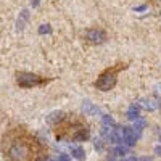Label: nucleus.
<instances>
[{
  "mask_svg": "<svg viewBox=\"0 0 161 161\" xmlns=\"http://www.w3.org/2000/svg\"><path fill=\"white\" fill-rule=\"evenodd\" d=\"M39 152L37 140L26 130L16 127L5 134L3 153L10 161H34Z\"/></svg>",
  "mask_w": 161,
  "mask_h": 161,
  "instance_id": "obj_1",
  "label": "nucleus"
},
{
  "mask_svg": "<svg viewBox=\"0 0 161 161\" xmlns=\"http://www.w3.org/2000/svg\"><path fill=\"white\" fill-rule=\"evenodd\" d=\"M57 134L60 137L82 142V140H87V137H89V129L82 123H73V124L64 123L61 126H57Z\"/></svg>",
  "mask_w": 161,
  "mask_h": 161,
  "instance_id": "obj_2",
  "label": "nucleus"
},
{
  "mask_svg": "<svg viewBox=\"0 0 161 161\" xmlns=\"http://www.w3.org/2000/svg\"><path fill=\"white\" fill-rule=\"evenodd\" d=\"M116 71H118V69H111V71L103 73V74L97 79L95 87H97L98 90H103V92L113 89L114 84H116Z\"/></svg>",
  "mask_w": 161,
  "mask_h": 161,
  "instance_id": "obj_3",
  "label": "nucleus"
},
{
  "mask_svg": "<svg viewBox=\"0 0 161 161\" xmlns=\"http://www.w3.org/2000/svg\"><path fill=\"white\" fill-rule=\"evenodd\" d=\"M16 82L21 86V87H32V86H39L42 84V79L36 74H31V73H19L16 76Z\"/></svg>",
  "mask_w": 161,
  "mask_h": 161,
  "instance_id": "obj_4",
  "label": "nucleus"
},
{
  "mask_svg": "<svg viewBox=\"0 0 161 161\" xmlns=\"http://www.w3.org/2000/svg\"><path fill=\"white\" fill-rule=\"evenodd\" d=\"M140 134L137 130H134L132 127H121V142L124 143V147H132L136 145L137 139H139Z\"/></svg>",
  "mask_w": 161,
  "mask_h": 161,
  "instance_id": "obj_5",
  "label": "nucleus"
},
{
  "mask_svg": "<svg viewBox=\"0 0 161 161\" xmlns=\"http://www.w3.org/2000/svg\"><path fill=\"white\" fill-rule=\"evenodd\" d=\"M86 37H87L89 40H92V42L100 44V42H103V40L106 39V34H105L103 31H98V29H90V31L86 32Z\"/></svg>",
  "mask_w": 161,
  "mask_h": 161,
  "instance_id": "obj_6",
  "label": "nucleus"
},
{
  "mask_svg": "<svg viewBox=\"0 0 161 161\" xmlns=\"http://www.w3.org/2000/svg\"><path fill=\"white\" fill-rule=\"evenodd\" d=\"M139 103H140V106H143V108L148 110V111H155V110H158V106H159V103L155 98H142Z\"/></svg>",
  "mask_w": 161,
  "mask_h": 161,
  "instance_id": "obj_7",
  "label": "nucleus"
},
{
  "mask_svg": "<svg viewBox=\"0 0 161 161\" xmlns=\"http://www.w3.org/2000/svg\"><path fill=\"white\" fill-rule=\"evenodd\" d=\"M82 110H84V113H87V114H97V113H100L98 106L92 105L90 102H84V103H82Z\"/></svg>",
  "mask_w": 161,
  "mask_h": 161,
  "instance_id": "obj_8",
  "label": "nucleus"
},
{
  "mask_svg": "<svg viewBox=\"0 0 161 161\" xmlns=\"http://www.w3.org/2000/svg\"><path fill=\"white\" fill-rule=\"evenodd\" d=\"M139 113H140L139 106H137V105H132L130 108L127 110V118L132 119V121H136V119H139Z\"/></svg>",
  "mask_w": 161,
  "mask_h": 161,
  "instance_id": "obj_9",
  "label": "nucleus"
},
{
  "mask_svg": "<svg viewBox=\"0 0 161 161\" xmlns=\"http://www.w3.org/2000/svg\"><path fill=\"white\" fill-rule=\"evenodd\" d=\"M71 155L76 159H84L86 158V152H84V148H80V147H74V148L71 150Z\"/></svg>",
  "mask_w": 161,
  "mask_h": 161,
  "instance_id": "obj_10",
  "label": "nucleus"
},
{
  "mask_svg": "<svg viewBox=\"0 0 161 161\" xmlns=\"http://www.w3.org/2000/svg\"><path fill=\"white\" fill-rule=\"evenodd\" d=\"M127 147H124V145H119V147H116L114 148V152H113V156H126L127 155Z\"/></svg>",
  "mask_w": 161,
  "mask_h": 161,
  "instance_id": "obj_11",
  "label": "nucleus"
},
{
  "mask_svg": "<svg viewBox=\"0 0 161 161\" xmlns=\"http://www.w3.org/2000/svg\"><path fill=\"white\" fill-rule=\"evenodd\" d=\"M102 123H103V127H113V126H116L114 119H113L111 116H108V114H105V116H103Z\"/></svg>",
  "mask_w": 161,
  "mask_h": 161,
  "instance_id": "obj_12",
  "label": "nucleus"
},
{
  "mask_svg": "<svg viewBox=\"0 0 161 161\" xmlns=\"http://www.w3.org/2000/svg\"><path fill=\"white\" fill-rule=\"evenodd\" d=\"M61 121V119H64V114L61 113V111H55V113H52L48 118H47V121H48V123H53V121Z\"/></svg>",
  "mask_w": 161,
  "mask_h": 161,
  "instance_id": "obj_13",
  "label": "nucleus"
},
{
  "mask_svg": "<svg viewBox=\"0 0 161 161\" xmlns=\"http://www.w3.org/2000/svg\"><path fill=\"white\" fill-rule=\"evenodd\" d=\"M28 16H29V13L26 11V10H23L21 11V19H18V29L19 31L24 28V23H26V19H28Z\"/></svg>",
  "mask_w": 161,
  "mask_h": 161,
  "instance_id": "obj_14",
  "label": "nucleus"
},
{
  "mask_svg": "<svg viewBox=\"0 0 161 161\" xmlns=\"http://www.w3.org/2000/svg\"><path fill=\"white\" fill-rule=\"evenodd\" d=\"M39 32L40 34H48V32H52V29H50L48 24H44V26H40V28H39Z\"/></svg>",
  "mask_w": 161,
  "mask_h": 161,
  "instance_id": "obj_15",
  "label": "nucleus"
},
{
  "mask_svg": "<svg viewBox=\"0 0 161 161\" xmlns=\"http://www.w3.org/2000/svg\"><path fill=\"white\" fill-rule=\"evenodd\" d=\"M58 161H69V156L63 153V155H60V156H58Z\"/></svg>",
  "mask_w": 161,
  "mask_h": 161,
  "instance_id": "obj_16",
  "label": "nucleus"
},
{
  "mask_svg": "<svg viewBox=\"0 0 161 161\" xmlns=\"http://www.w3.org/2000/svg\"><path fill=\"white\" fill-rule=\"evenodd\" d=\"M95 148H97V150H102V148H103V145H102L100 140H95Z\"/></svg>",
  "mask_w": 161,
  "mask_h": 161,
  "instance_id": "obj_17",
  "label": "nucleus"
},
{
  "mask_svg": "<svg viewBox=\"0 0 161 161\" xmlns=\"http://www.w3.org/2000/svg\"><path fill=\"white\" fill-rule=\"evenodd\" d=\"M155 92L158 93V95H161V84H158V86L155 87Z\"/></svg>",
  "mask_w": 161,
  "mask_h": 161,
  "instance_id": "obj_18",
  "label": "nucleus"
},
{
  "mask_svg": "<svg viewBox=\"0 0 161 161\" xmlns=\"http://www.w3.org/2000/svg\"><path fill=\"white\" fill-rule=\"evenodd\" d=\"M155 153L161 156V145H158V147H156V148H155Z\"/></svg>",
  "mask_w": 161,
  "mask_h": 161,
  "instance_id": "obj_19",
  "label": "nucleus"
},
{
  "mask_svg": "<svg viewBox=\"0 0 161 161\" xmlns=\"http://www.w3.org/2000/svg\"><path fill=\"white\" fill-rule=\"evenodd\" d=\"M137 161H153V159H152V158H147V156H145V158H140V159H137Z\"/></svg>",
  "mask_w": 161,
  "mask_h": 161,
  "instance_id": "obj_20",
  "label": "nucleus"
},
{
  "mask_svg": "<svg viewBox=\"0 0 161 161\" xmlns=\"http://www.w3.org/2000/svg\"><path fill=\"white\" fill-rule=\"evenodd\" d=\"M39 2H40V0H32L31 3H32V7H37V5H39Z\"/></svg>",
  "mask_w": 161,
  "mask_h": 161,
  "instance_id": "obj_21",
  "label": "nucleus"
},
{
  "mask_svg": "<svg viewBox=\"0 0 161 161\" xmlns=\"http://www.w3.org/2000/svg\"><path fill=\"white\" fill-rule=\"evenodd\" d=\"M48 161H53V159H48Z\"/></svg>",
  "mask_w": 161,
  "mask_h": 161,
  "instance_id": "obj_22",
  "label": "nucleus"
}]
</instances>
